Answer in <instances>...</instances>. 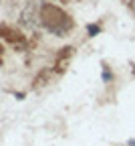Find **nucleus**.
<instances>
[{
	"label": "nucleus",
	"instance_id": "obj_2",
	"mask_svg": "<svg viewBox=\"0 0 135 146\" xmlns=\"http://www.w3.org/2000/svg\"><path fill=\"white\" fill-rule=\"evenodd\" d=\"M129 144H131V146H135V140H129Z\"/></svg>",
	"mask_w": 135,
	"mask_h": 146
},
{
	"label": "nucleus",
	"instance_id": "obj_1",
	"mask_svg": "<svg viewBox=\"0 0 135 146\" xmlns=\"http://www.w3.org/2000/svg\"><path fill=\"white\" fill-rule=\"evenodd\" d=\"M89 33H91V35H95V33H99V29L95 27V25H91V27H89Z\"/></svg>",
	"mask_w": 135,
	"mask_h": 146
}]
</instances>
